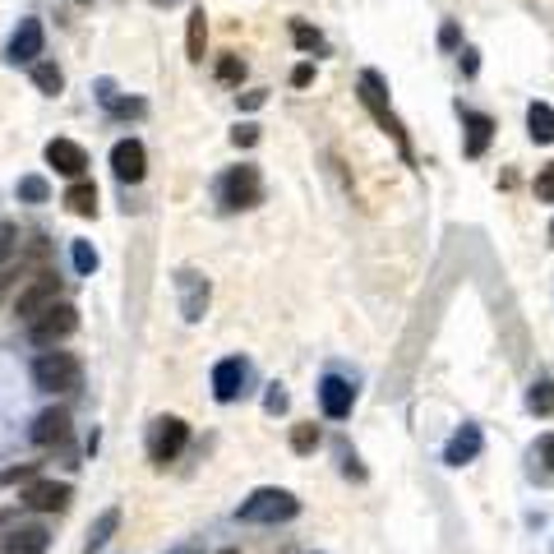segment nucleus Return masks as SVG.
<instances>
[{
  "label": "nucleus",
  "instance_id": "nucleus-1",
  "mask_svg": "<svg viewBox=\"0 0 554 554\" xmlns=\"http://www.w3.org/2000/svg\"><path fill=\"white\" fill-rule=\"evenodd\" d=\"M296 513H301V499H296L291 490H277V485H268V490H254L250 499L236 508V518H241V522H259V527L291 522Z\"/></svg>",
  "mask_w": 554,
  "mask_h": 554
},
{
  "label": "nucleus",
  "instance_id": "nucleus-2",
  "mask_svg": "<svg viewBox=\"0 0 554 554\" xmlns=\"http://www.w3.org/2000/svg\"><path fill=\"white\" fill-rule=\"evenodd\" d=\"M79 361H74L70 351H42L33 361V384L47 388V393H70V388H79Z\"/></svg>",
  "mask_w": 554,
  "mask_h": 554
},
{
  "label": "nucleus",
  "instance_id": "nucleus-3",
  "mask_svg": "<svg viewBox=\"0 0 554 554\" xmlns=\"http://www.w3.org/2000/svg\"><path fill=\"white\" fill-rule=\"evenodd\" d=\"M74 328H79V310L65 301H56L47 314H37L33 324H28V338L37 342V347H56L61 338H70Z\"/></svg>",
  "mask_w": 554,
  "mask_h": 554
},
{
  "label": "nucleus",
  "instance_id": "nucleus-4",
  "mask_svg": "<svg viewBox=\"0 0 554 554\" xmlns=\"http://www.w3.org/2000/svg\"><path fill=\"white\" fill-rule=\"evenodd\" d=\"M56 301H61V277H56V273H37L33 282L19 291V301H14V314L33 324L37 314H47Z\"/></svg>",
  "mask_w": 554,
  "mask_h": 554
},
{
  "label": "nucleus",
  "instance_id": "nucleus-5",
  "mask_svg": "<svg viewBox=\"0 0 554 554\" xmlns=\"http://www.w3.org/2000/svg\"><path fill=\"white\" fill-rule=\"evenodd\" d=\"M361 102L370 107V116L379 125H384L388 134H393V144L402 148V157H411V144H407V130H402V121L388 111V102H384V84H379V74H361Z\"/></svg>",
  "mask_w": 554,
  "mask_h": 554
},
{
  "label": "nucleus",
  "instance_id": "nucleus-6",
  "mask_svg": "<svg viewBox=\"0 0 554 554\" xmlns=\"http://www.w3.org/2000/svg\"><path fill=\"white\" fill-rule=\"evenodd\" d=\"M217 194L227 208H254L259 204V171L254 167H231L222 181H217Z\"/></svg>",
  "mask_w": 554,
  "mask_h": 554
},
{
  "label": "nucleus",
  "instance_id": "nucleus-7",
  "mask_svg": "<svg viewBox=\"0 0 554 554\" xmlns=\"http://www.w3.org/2000/svg\"><path fill=\"white\" fill-rule=\"evenodd\" d=\"M185 439H190V425L181 416H162V421H153V434H148V453H153V462H171L185 448Z\"/></svg>",
  "mask_w": 554,
  "mask_h": 554
},
{
  "label": "nucleus",
  "instance_id": "nucleus-8",
  "mask_svg": "<svg viewBox=\"0 0 554 554\" xmlns=\"http://www.w3.org/2000/svg\"><path fill=\"white\" fill-rule=\"evenodd\" d=\"M111 171H116V181L125 185H139L148 171V153L139 139H121V144L111 148Z\"/></svg>",
  "mask_w": 554,
  "mask_h": 554
},
{
  "label": "nucleus",
  "instance_id": "nucleus-9",
  "mask_svg": "<svg viewBox=\"0 0 554 554\" xmlns=\"http://www.w3.org/2000/svg\"><path fill=\"white\" fill-rule=\"evenodd\" d=\"M245 379H250V365L241 356H227V361L213 365V393L217 402H236L245 393Z\"/></svg>",
  "mask_w": 554,
  "mask_h": 554
},
{
  "label": "nucleus",
  "instance_id": "nucleus-10",
  "mask_svg": "<svg viewBox=\"0 0 554 554\" xmlns=\"http://www.w3.org/2000/svg\"><path fill=\"white\" fill-rule=\"evenodd\" d=\"M51 531L37 527V522H14L10 536H0V550L5 554H47Z\"/></svg>",
  "mask_w": 554,
  "mask_h": 554
},
{
  "label": "nucleus",
  "instance_id": "nucleus-11",
  "mask_svg": "<svg viewBox=\"0 0 554 554\" xmlns=\"http://www.w3.org/2000/svg\"><path fill=\"white\" fill-rule=\"evenodd\" d=\"M37 56H42V24H37V19H19L10 47H5V61L28 65V61H37Z\"/></svg>",
  "mask_w": 554,
  "mask_h": 554
},
{
  "label": "nucleus",
  "instance_id": "nucleus-12",
  "mask_svg": "<svg viewBox=\"0 0 554 554\" xmlns=\"http://www.w3.org/2000/svg\"><path fill=\"white\" fill-rule=\"evenodd\" d=\"M47 162L61 171V176L79 181V176H84V167H88V153L74 144V139H51V144H47Z\"/></svg>",
  "mask_w": 554,
  "mask_h": 554
},
{
  "label": "nucleus",
  "instance_id": "nucleus-13",
  "mask_svg": "<svg viewBox=\"0 0 554 554\" xmlns=\"http://www.w3.org/2000/svg\"><path fill=\"white\" fill-rule=\"evenodd\" d=\"M319 402H324V416L342 421V416H351V402H356V388H351L347 379H338V374H328L324 384H319Z\"/></svg>",
  "mask_w": 554,
  "mask_h": 554
},
{
  "label": "nucleus",
  "instance_id": "nucleus-14",
  "mask_svg": "<svg viewBox=\"0 0 554 554\" xmlns=\"http://www.w3.org/2000/svg\"><path fill=\"white\" fill-rule=\"evenodd\" d=\"M65 434H70V411L65 407H51V411H42V416H37L33 421V444H61Z\"/></svg>",
  "mask_w": 554,
  "mask_h": 554
},
{
  "label": "nucleus",
  "instance_id": "nucleus-15",
  "mask_svg": "<svg viewBox=\"0 0 554 554\" xmlns=\"http://www.w3.org/2000/svg\"><path fill=\"white\" fill-rule=\"evenodd\" d=\"M24 499H28V508H37V513H56V508L70 504V485L65 481H37Z\"/></svg>",
  "mask_w": 554,
  "mask_h": 554
},
{
  "label": "nucleus",
  "instance_id": "nucleus-16",
  "mask_svg": "<svg viewBox=\"0 0 554 554\" xmlns=\"http://www.w3.org/2000/svg\"><path fill=\"white\" fill-rule=\"evenodd\" d=\"M476 453H481V430H476V425H462V430L448 439L444 462H448V467H462V462H471Z\"/></svg>",
  "mask_w": 554,
  "mask_h": 554
},
{
  "label": "nucleus",
  "instance_id": "nucleus-17",
  "mask_svg": "<svg viewBox=\"0 0 554 554\" xmlns=\"http://www.w3.org/2000/svg\"><path fill=\"white\" fill-rule=\"evenodd\" d=\"M462 121H467V157H481L490 148V134H494V121L485 111H462Z\"/></svg>",
  "mask_w": 554,
  "mask_h": 554
},
{
  "label": "nucleus",
  "instance_id": "nucleus-18",
  "mask_svg": "<svg viewBox=\"0 0 554 554\" xmlns=\"http://www.w3.org/2000/svg\"><path fill=\"white\" fill-rule=\"evenodd\" d=\"M65 208H70L74 217H93L97 213V185L93 181H74L70 190H65Z\"/></svg>",
  "mask_w": 554,
  "mask_h": 554
},
{
  "label": "nucleus",
  "instance_id": "nucleus-19",
  "mask_svg": "<svg viewBox=\"0 0 554 554\" xmlns=\"http://www.w3.org/2000/svg\"><path fill=\"white\" fill-rule=\"evenodd\" d=\"M527 130H531L536 144H554V107H550V102H531Z\"/></svg>",
  "mask_w": 554,
  "mask_h": 554
},
{
  "label": "nucleus",
  "instance_id": "nucleus-20",
  "mask_svg": "<svg viewBox=\"0 0 554 554\" xmlns=\"http://www.w3.org/2000/svg\"><path fill=\"white\" fill-rule=\"evenodd\" d=\"M204 305H208V282H199L194 273H185V319H204Z\"/></svg>",
  "mask_w": 554,
  "mask_h": 554
},
{
  "label": "nucleus",
  "instance_id": "nucleus-21",
  "mask_svg": "<svg viewBox=\"0 0 554 554\" xmlns=\"http://www.w3.org/2000/svg\"><path fill=\"white\" fill-rule=\"evenodd\" d=\"M116 527H121V508H107V513L88 527V550H102V545L116 536Z\"/></svg>",
  "mask_w": 554,
  "mask_h": 554
},
{
  "label": "nucleus",
  "instance_id": "nucleus-22",
  "mask_svg": "<svg viewBox=\"0 0 554 554\" xmlns=\"http://www.w3.org/2000/svg\"><path fill=\"white\" fill-rule=\"evenodd\" d=\"M204 42H208V19L204 10L190 14V28H185V47H190V61H204Z\"/></svg>",
  "mask_w": 554,
  "mask_h": 554
},
{
  "label": "nucleus",
  "instance_id": "nucleus-23",
  "mask_svg": "<svg viewBox=\"0 0 554 554\" xmlns=\"http://www.w3.org/2000/svg\"><path fill=\"white\" fill-rule=\"evenodd\" d=\"M33 84L42 88V93H51V97H56V93H61V88H65V74H61V65H51V61H37V65H33Z\"/></svg>",
  "mask_w": 554,
  "mask_h": 554
},
{
  "label": "nucleus",
  "instance_id": "nucleus-24",
  "mask_svg": "<svg viewBox=\"0 0 554 554\" xmlns=\"http://www.w3.org/2000/svg\"><path fill=\"white\" fill-rule=\"evenodd\" d=\"M527 407L536 411V416H554V379H541V384H531Z\"/></svg>",
  "mask_w": 554,
  "mask_h": 554
},
{
  "label": "nucleus",
  "instance_id": "nucleus-25",
  "mask_svg": "<svg viewBox=\"0 0 554 554\" xmlns=\"http://www.w3.org/2000/svg\"><path fill=\"white\" fill-rule=\"evenodd\" d=\"M47 194H51V185L42 181V176H24V181H19V199H24V204H47Z\"/></svg>",
  "mask_w": 554,
  "mask_h": 554
},
{
  "label": "nucleus",
  "instance_id": "nucleus-26",
  "mask_svg": "<svg viewBox=\"0 0 554 554\" xmlns=\"http://www.w3.org/2000/svg\"><path fill=\"white\" fill-rule=\"evenodd\" d=\"M291 37H296V47L301 51H324V33L310 24H291Z\"/></svg>",
  "mask_w": 554,
  "mask_h": 554
},
{
  "label": "nucleus",
  "instance_id": "nucleus-27",
  "mask_svg": "<svg viewBox=\"0 0 554 554\" xmlns=\"http://www.w3.org/2000/svg\"><path fill=\"white\" fill-rule=\"evenodd\" d=\"M217 79H222V84H241L245 61H241V56H222V61H217Z\"/></svg>",
  "mask_w": 554,
  "mask_h": 554
},
{
  "label": "nucleus",
  "instance_id": "nucleus-28",
  "mask_svg": "<svg viewBox=\"0 0 554 554\" xmlns=\"http://www.w3.org/2000/svg\"><path fill=\"white\" fill-rule=\"evenodd\" d=\"M291 448H296V453H314V448H319V430H314V425H296V430H291Z\"/></svg>",
  "mask_w": 554,
  "mask_h": 554
},
{
  "label": "nucleus",
  "instance_id": "nucleus-29",
  "mask_svg": "<svg viewBox=\"0 0 554 554\" xmlns=\"http://www.w3.org/2000/svg\"><path fill=\"white\" fill-rule=\"evenodd\" d=\"M74 268H79V273H93L97 268V250L88 241H74Z\"/></svg>",
  "mask_w": 554,
  "mask_h": 554
},
{
  "label": "nucleus",
  "instance_id": "nucleus-30",
  "mask_svg": "<svg viewBox=\"0 0 554 554\" xmlns=\"http://www.w3.org/2000/svg\"><path fill=\"white\" fill-rule=\"evenodd\" d=\"M102 102H107L116 116H144V102L139 97H130V102H121V97H111V93H102Z\"/></svg>",
  "mask_w": 554,
  "mask_h": 554
},
{
  "label": "nucleus",
  "instance_id": "nucleus-31",
  "mask_svg": "<svg viewBox=\"0 0 554 554\" xmlns=\"http://www.w3.org/2000/svg\"><path fill=\"white\" fill-rule=\"evenodd\" d=\"M231 144H236V148H254V144H259V125H236V130H231Z\"/></svg>",
  "mask_w": 554,
  "mask_h": 554
},
{
  "label": "nucleus",
  "instance_id": "nucleus-32",
  "mask_svg": "<svg viewBox=\"0 0 554 554\" xmlns=\"http://www.w3.org/2000/svg\"><path fill=\"white\" fill-rule=\"evenodd\" d=\"M536 194H541L545 204H554V162L541 171V176H536Z\"/></svg>",
  "mask_w": 554,
  "mask_h": 554
},
{
  "label": "nucleus",
  "instance_id": "nucleus-33",
  "mask_svg": "<svg viewBox=\"0 0 554 554\" xmlns=\"http://www.w3.org/2000/svg\"><path fill=\"white\" fill-rule=\"evenodd\" d=\"M264 407L273 411V416H277V411H287V393H282V388L273 384V388H268V398H264Z\"/></svg>",
  "mask_w": 554,
  "mask_h": 554
},
{
  "label": "nucleus",
  "instance_id": "nucleus-34",
  "mask_svg": "<svg viewBox=\"0 0 554 554\" xmlns=\"http://www.w3.org/2000/svg\"><path fill=\"white\" fill-rule=\"evenodd\" d=\"M10 254H14V227L5 222V227H0V264H5Z\"/></svg>",
  "mask_w": 554,
  "mask_h": 554
},
{
  "label": "nucleus",
  "instance_id": "nucleus-35",
  "mask_svg": "<svg viewBox=\"0 0 554 554\" xmlns=\"http://www.w3.org/2000/svg\"><path fill=\"white\" fill-rule=\"evenodd\" d=\"M291 84H296V88L314 84V65H296V70H291Z\"/></svg>",
  "mask_w": 554,
  "mask_h": 554
},
{
  "label": "nucleus",
  "instance_id": "nucleus-36",
  "mask_svg": "<svg viewBox=\"0 0 554 554\" xmlns=\"http://www.w3.org/2000/svg\"><path fill=\"white\" fill-rule=\"evenodd\" d=\"M14 282H24V273H14V268H0V301H5V291H10Z\"/></svg>",
  "mask_w": 554,
  "mask_h": 554
},
{
  "label": "nucleus",
  "instance_id": "nucleus-37",
  "mask_svg": "<svg viewBox=\"0 0 554 554\" xmlns=\"http://www.w3.org/2000/svg\"><path fill=\"white\" fill-rule=\"evenodd\" d=\"M536 448H541V462L554 471V434H545V439H541V444H536Z\"/></svg>",
  "mask_w": 554,
  "mask_h": 554
},
{
  "label": "nucleus",
  "instance_id": "nucleus-38",
  "mask_svg": "<svg viewBox=\"0 0 554 554\" xmlns=\"http://www.w3.org/2000/svg\"><path fill=\"white\" fill-rule=\"evenodd\" d=\"M28 476H33V467H10L5 476H0V481H5V485H14V481H28Z\"/></svg>",
  "mask_w": 554,
  "mask_h": 554
},
{
  "label": "nucleus",
  "instance_id": "nucleus-39",
  "mask_svg": "<svg viewBox=\"0 0 554 554\" xmlns=\"http://www.w3.org/2000/svg\"><path fill=\"white\" fill-rule=\"evenodd\" d=\"M439 42H444V47H458V24H444V28H439Z\"/></svg>",
  "mask_w": 554,
  "mask_h": 554
},
{
  "label": "nucleus",
  "instance_id": "nucleus-40",
  "mask_svg": "<svg viewBox=\"0 0 554 554\" xmlns=\"http://www.w3.org/2000/svg\"><path fill=\"white\" fill-rule=\"evenodd\" d=\"M241 107H245V111H254V107H264V93H245V97H241Z\"/></svg>",
  "mask_w": 554,
  "mask_h": 554
},
{
  "label": "nucleus",
  "instance_id": "nucleus-41",
  "mask_svg": "<svg viewBox=\"0 0 554 554\" xmlns=\"http://www.w3.org/2000/svg\"><path fill=\"white\" fill-rule=\"evenodd\" d=\"M476 65H481V61H476V51H462V70L476 74Z\"/></svg>",
  "mask_w": 554,
  "mask_h": 554
},
{
  "label": "nucleus",
  "instance_id": "nucleus-42",
  "mask_svg": "<svg viewBox=\"0 0 554 554\" xmlns=\"http://www.w3.org/2000/svg\"><path fill=\"white\" fill-rule=\"evenodd\" d=\"M171 554H204L199 545H181V550H171Z\"/></svg>",
  "mask_w": 554,
  "mask_h": 554
},
{
  "label": "nucleus",
  "instance_id": "nucleus-43",
  "mask_svg": "<svg viewBox=\"0 0 554 554\" xmlns=\"http://www.w3.org/2000/svg\"><path fill=\"white\" fill-rule=\"evenodd\" d=\"M222 554H236V550H222Z\"/></svg>",
  "mask_w": 554,
  "mask_h": 554
}]
</instances>
